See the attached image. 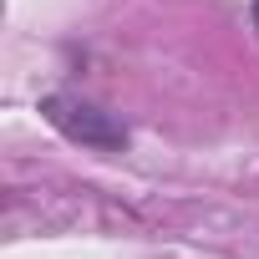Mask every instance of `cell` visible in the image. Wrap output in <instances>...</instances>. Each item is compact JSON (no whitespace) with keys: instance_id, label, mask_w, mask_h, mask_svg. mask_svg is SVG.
Returning a JSON list of instances; mask_svg holds the SVG:
<instances>
[{"instance_id":"cell-1","label":"cell","mask_w":259,"mask_h":259,"mask_svg":"<svg viewBox=\"0 0 259 259\" xmlns=\"http://www.w3.org/2000/svg\"><path fill=\"white\" fill-rule=\"evenodd\" d=\"M41 112H46V122L56 127L61 138H71L81 148H97V153H122L127 148V127L112 112H102V107H92L81 97H61L56 92V97L41 102Z\"/></svg>"},{"instance_id":"cell-2","label":"cell","mask_w":259,"mask_h":259,"mask_svg":"<svg viewBox=\"0 0 259 259\" xmlns=\"http://www.w3.org/2000/svg\"><path fill=\"white\" fill-rule=\"evenodd\" d=\"M254 26H259V0H254Z\"/></svg>"}]
</instances>
